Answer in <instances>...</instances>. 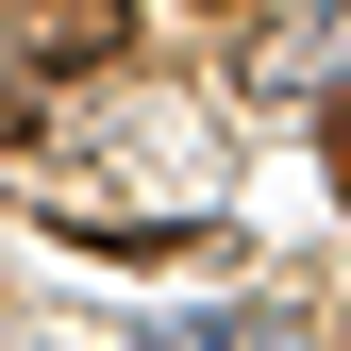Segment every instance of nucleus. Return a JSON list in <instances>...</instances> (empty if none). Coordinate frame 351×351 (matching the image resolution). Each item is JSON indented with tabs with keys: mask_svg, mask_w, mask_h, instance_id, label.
<instances>
[{
	"mask_svg": "<svg viewBox=\"0 0 351 351\" xmlns=\"http://www.w3.org/2000/svg\"><path fill=\"white\" fill-rule=\"evenodd\" d=\"M167 351H301L285 318H201V335H167Z\"/></svg>",
	"mask_w": 351,
	"mask_h": 351,
	"instance_id": "nucleus-2",
	"label": "nucleus"
},
{
	"mask_svg": "<svg viewBox=\"0 0 351 351\" xmlns=\"http://www.w3.org/2000/svg\"><path fill=\"white\" fill-rule=\"evenodd\" d=\"M0 34H17V67H101V51H117L134 17H117V0H17Z\"/></svg>",
	"mask_w": 351,
	"mask_h": 351,
	"instance_id": "nucleus-1",
	"label": "nucleus"
}]
</instances>
